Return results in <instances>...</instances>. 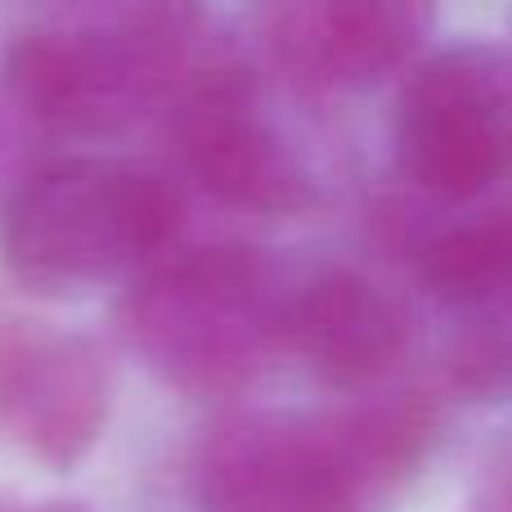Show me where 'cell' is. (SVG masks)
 I'll list each match as a JSON object with an SVG mask.
<instances>
[{
  "instance_id": "cell-10",
  "label": "cell",
  "mask_w": 512,
  "mask_h": 512,
  "mask_svg": "<svg viewBox=\"0 0 512 512\" xmlns=\"http://www.w3.org/2000/svg\"><path fill=\"white\" fill-rule=\"evenodd\" d=\"M418 274L450 306H486L512 297V198L441 225L418 248Z\"/></svg>"
},
{
  "instance_id": "cell-2",
  "label": "cell",
  "mask_w": 512,
  "mask_h": 512,
  "mask_svg": "<svg viewBox=\"0 0 512 512\" xmlns=\"http://www.w3.org/2000/svg\"><path fill=\"white\" fill-rule=\"evenodd\" d=\"M288 301L270 256L243 243L162 252L135 274L122 328L167 387L194 400L234 396L288 346Z\"/></svg>"
},
{
  "instance_id": "cell-13",
  "label": "cell",
  "mask_w": 512,
  "mask_h": 512,
  "mask_svg": "<svg viewBox=\"0 0 512 512\" xmlns=\"http://www.w3.org/2000/svg\"><path fill=\"white\" fill-rule=\"evenodd\" d=\"M0 512H81L77 504H36V508H0Z\"/></svg>"
},
{
  "instance_id": "cell-5",
  "label": "cell",
  "mask_w": 512,
  "mask_h": 512,
  "mask_svg": "<svg viewBox=\"0 0 512 512\" xmlns=\"http://www.w3.org/2000/svg\"><path fill=\"white\" fill-rule=\"evenodd\" d=\"M180 68L54 14L14 36L5 54V90L27 122L59 135H113L176 90Z\"/></svg>"
},
{
  "instance_id": "cell-1",
  "label": "cell",
  "mask_w": 512,
  "mask_h": 512,
  "mask_svg": "<svg viewBox=\"0 0 512 512\" xmlns=\"http://www.w3.org/2000/svg\"><path fill=\"white\" fill-rule=\"evenodd\" d=\"M432 445L414 400L346 414H243L221 423L198 459L203 512H373Z\"/></svg>"
},
{
  "instance_id": "cell-9",
  "label": "cell",
  "mask_w": 512,
  "mask_h": 512,
  "mask_svg": "<svg viewBox=\"0 0 512 512\" xmlns=\"http://www.w3.org/2000/svg\"><path fill=\"white\" fill-rule=\"evenodd\" d=\"M405 319L382 288L351 270H324L292 288L288 346L315 378L337 391H364L382 382L405 355Z\"/></svg>"
},
{
  "instance_id": "cell-12",
  "label": "cell",
  "mask_w": 512,
  "mask_h": 512,
  "mask_svg": "<svg viewBox=\"0 0 512 512\" xmlns=\"http://www.w3.org/2000/svg\"><path fill=\"white\" fill-rule=\"evenodd\" d=\"M477 512H512V490H504V495H495V499H486Z\"/></svg>"
},
{
  "instance_id": "cell-4",
  "label": "cell",
  "mask_w": 512,
  "mask_h": 512,
  "mask_svg": "<svg viewBox=\"0 0 512 512\" xmlns=\"http://www.w3.org/2000/svg\"><path fill=\"white\" fill-rule=\"evenodd\" d=\"M396 158L427 194L468 203L512 180V59L454 45L409 77L396 104Z\"/></svg>"
},
{
  "instance_id": "cell-7",
  "label": "cell",
  "mask_w": 512,
  "mask_h": 512,
  "mask_svg": "<svg viewBox=\"0 0 512 512\" xmlns=\"http://www.w3.org/2000/svg\"><path fill=\"white\" fill-rule=\"evenodd\" d=\"M108 423L95 342L32 319H0V436L54 472L81 463Z\"/></svg>"
},
{
  "instance_id": "cell-6",
  "label": "cell",
  "mask_w": 512,
  "mask_h": 512,
  "mask_svg": "<svg viewBox=\"0 0 512 512\" xmlns=\"http://www.w3.org/2000/svg\"><path fill=\"white\" fill-rule=\"evenodd\" d=\"M171 140L189 176L212 198L252 216H297L315 207L306 162L265 122L239 68H207L180 90Z\"/></svg>"
},
{
  "instance_id": "cell-8",
  "label": "cell",
  "mask_w": 512,
  "mask_h": 512,
  "mask_svg": "<svg viewBox=\"0 0 512 512\" xmlns=\"http://www.w3.org/2000/svg\"><path fill=\"white\" fill-rule=\"evenodd\" d=\"M265 23L292 72L360 90L409 59L432 23V0H265Z\"/></svg>"
},
{
  "instance_id": "cell-11",
  "label": "cell",
  "mask_w": 512,
  "mask_h": 512,
  "mask_svg": "<svg viewBox=\"0 0 512 512\" xmlns=\"http://www.w3.org/2000/svg\"><path fill=\"white\" fill-rule=\"evenodd\" d=\"M59 14L131 41L162 63H185V50L203 23V0H63Z\"/></svg>"
},
{
  "instance_id": "cell-3",
  "label": "cell",
  "mask_w": 512,
  "mask_h": 512,
  "mask_svg": "<svg viewBox=\"0 0 512 512\" xmlns=\"http://www.w3.org/2000/svg\"><path fill=\"white\" fill-rule=\"evenodd\" d=\"M176 198L149 171L104 158H63L27 171L5 198L0 252L23 288L72 297L135 279L176 230Z\"/></svg>"
}]
</instances>
